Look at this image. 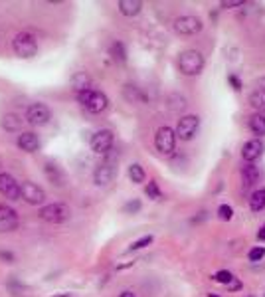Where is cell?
<instances>
[{"instance_id": "cell-1", "label": "cell", "mask_w": 265, "mask_h": 297, "mask_svg": "<svg viewBox=\"0 0 265 297\" xmlns=\"http://www.w3.org/2000/svg\"><path fill=\"white\" fill-rule=\"evenodd\" d=\"M75 97H77V103L91 115H99V113L107 111V107H109V97L99 89H83V91L75 93Z\"/></svg>"}, {"instance_id": "cell-2", "label": "cell", "mask_w": 265, "mask_h": 297, "mask_svg": "<svg viewBox=\"0 0 265 297\" xmlns=\"http://www.w3.org/2000/svg\"><path fill=\"white\" fill-rule=\"evenodd\" d=\"M178 70H180V74L186 75V77L198 75L204 70V56H202V52L194 50V48H188V50L180 52V56H178Z\"/></svg>"}, {"instance_id": "cell-3", "label": "cell", "mask_w": 265, "mask_h": 297, "mask_svg": "<svg viewBox=\"0 0 265 297\" xmlns=\"http://www.w3.org/2000/svg\"><path fill=\"white\" fill-rule=\"evenodd\" d=\"M12 50H14V54L18 58L22 59L34 58L38 54V40H36V36L32 32H28V30L18 32L14 36V40H12Z\"/></svg>"}, {"instance_id": "cell-4", "label": "cell", "mask_w": 265, "mask_h": 297, "mask_svg": "<svg viewBox=\"0 0 265 297\" xmlns=\"http://www.w3.org/2000/svg\"><path fill=\"white\" fill-rule=\"evenodd\" d=\"M40 220L48 224H63L72 218V208L63 202H52V204H44L38 210Z\"/></svg>"}, {"instance_id": "cell-5", "label": "cell", "mask_w": 265, "mask_h": 297, "mask_svg": "<svg viewBox=\"0 0 265 297\" xmlns=\"http://www.w3.org/2000/svg\"><path fill=\"white\" fill-rule=\"evenodd\" d=\"M117 168H119L117 157L107 153V157H105L103 161L95 166V171H93V182H95L97 186H107V184H111L113 178L117 177Z\"/></svg>"}, {"instance_id": "cell-6", "label": "cell", "mask_w": 265, "mask_h": 297, "mask_svg": "<svg viewBox=\"0 0 265 297\" xmlns=\"http://www.w3.org/2000/svg\"><path fill=\"white\" fill-rule=\"evenodd\" d=\"M174 147H176V135H174V129H170V127H161L157 133H154V148L164 155V157H168V155H172L174 153Z\"/></svg>"}, {"instance_id": "cell-7", "label": "cell", "mask_w": 265, "mask_h": 297, "mask_svg": "<svg viewBox=\"0 0 265 297\" xmlns=\"http://www.w3.org/2000/svg\"><path fill=\"white\" fill-rule=\"evenodd\" d=\"M172 26H174V32H176L178 36H194V34L202 32L204 22L194 14H182L174 20Z\"/></svg>"}, {"instance_id": "cell-8", "label": "cell", "mask_w": 265, "mask_h": 297, "mask_svg": "<svg viewBox=\"0 0 265 297\" xmlns=\"http://www.w3.org/2000/svg\"><path fill=\"white\" fill-rule=\"evenodd\" d=\"M200 131V117L198 115H184V117L178 119L176 125V139L180 141H192Z\"/></svg>"}, {"instance_id": "cell-9", "label": "cell", "mask_w": 265, "mask_h": 297, "mask_svg": "<svg viewBox=\"0 0 265 297\" xmlns=\"http://www.w3.org/2000/svg\"><path fill=\"white\" fill-rule=\"evenodd\" d=\"M115 143V135L111 129H99L97 133H93L91 141H89V147L95 155H107Z\"/></svg>"}, {"instance_id": "cell-10", "label": "cell", "mask_w": 265, "mask_h": 297, "mask_svg": "<svg viewBox=\"0 0 265 297\" xmlns=\"http://www.w3.org/2000/svg\"><path fill=\"white\" fill-rule=\"evenodd\" d=\"M20 196L32 204V206H42L46 202V193L42 186H38L36 182H32V180H26V182H22L20 184Z\"/></svg>"}, {"instance_id": "cell-11", "label": "cell", "mask_w": 265, "mask_h": 297, "mask_svg": "<svg viewBox=\"0 0 265 297\" xmlns=\"http://www.w3.org/2000/svg\"><path fill=\"white\" fill-rule=\"evenodd\" d=\"M52 119V111L46 103H32L26 109V121L34 127H44Z\"/></svg>"}, {"instance_id": "cell-12", "label": "cell", "mask_w": 265, "mask_h": 297, "mask_svg": "<svg viewBox=\"0 0 265 297\" xmlns=\"http://www.w3.org/2000/svg\"><path fill=\"white\" fill-rule=\"evenodd\" d=\"M0 194L8 200H20V182L8 173H0Z\"/></svg>"}, {"instance_id": "cell-13", "label": "cell", "mask_w": 265, "mask_h": 297, "mask_svg": "<svg viewBox=\"0 0 265 297\" xmlns=\"http://www.w3.org/2000/svg\"><path fill=\"white\" fill-rule=\"evenodd\" d=\"M265 151V143L261 139H250L248 143H244V147H241V159L246 161V163H255L261 155H263Z\"/></svg>"}, {"instance_id": "cell-14", "label": "cell", "mask_w": 265, "mask_h": 297, "mask_svg": "<svg viewBox=\"0 0 265 297\" xmlns=\"http://www.w3.org/2000/svg\"><path fill=\"white\" fill-rule=\"evenodd\" d=\"M18 228V214L8 204H0V234L14 232Z\"/></svg>"}, {"instance_id": "cell-15", "label": "cell", "mask_w": 265, "mask_h": 297, "mask_svg": "<svg viewBox=\"0 0 265 297\" xmlns=\"http://www.w3.org/2000/svg\"><path fill=\"white\" fill-rule=\"evenodd\" d=\"M40 145H42L40 137L34 131H24L18 137V147L22 148L24 153H36V151H40Z\"/></svg>"}, {"instance_id": "cell-16", "label": "cell", "mask_w": 265, "mask_h": 297, "mask_svg": "<svg viewBox=\"0 0 265 297\" xmlns=\"http://www.w3.org/2000/svg\"><path fill=\"white\" fill-rule=\"evenodd\" d=\"M44 175L48 177V180L54 184V186H63L65 184V175L61 173V168H59L56 163H46L44 164Z\"/></svg>"}, {"instance_id": "cell-17", "label": "cell", "mask_w": 265, "mask_h": 297, "mask_svg": "<svg viewBox=\"0 0 265 297\" xmlns=\"http://www.w3.org/2000/svg\"><path fill=\"white\" fill-rule=\"evenodd\" d=\"M257 180H259V168L255 164L248 163L246 166H241V184H244V188H251Z\"/></svg>"}, {"instance_id": "cell-18", "label": "cell", "mask_w": 265, "mask_h": 297, "mask_svg": "<svg viewBox=\"0 0 265 297\" xmlns=\"http://www.w3.org/2000/svg\"><path fill=\"white\" fill-rule=\"evenodd\" d=\"M117 8L123 16L132 18V16H137L141 10H143V2H141V0H119Z\"/></svg>"}, {"instance_id": "cell-19", "label": "cell", "mask_w": 265, "mask_h": 297, "mask_svg": "<svg viewBox=\"0 0 265 297\" xmlns=\"http://www.w3.org/2000/svg\"><path fill=\"white\" fill-rule=\"evenodd\" d=\"M0 125H2V129L4 131H8V133H16V131H20L22 129V119L18 113H6L2 121H0Z\"/></svg>"}, {"instance_id": "cell-20", "label": "cell", "mask_w": 265, "mask_h": 297, "mask_svg": "<svg viewBox=\"0 0 265 297\" xmlns=\"http://www.w3.org/2000/svg\"><path fill=\"white\" fill-rule=\"evenodd\" d=\"M250 105L257 111V113H265V89H255L250 93Z\"/></svg>"}, {"instance_id": "cell-21", "label": "cell", "mask_w": 265, "mask_h": 297, "mask_svg": "<svg viewBox=\"0 0 265 297\" xmlns=\"http://www.w3.org/2000/svg\"><path fill=\"white\" fill-rule=\"evenodd\" d=\"M109 54H111V58L115 59V61H119V63H125V61H127V48H125L123 42H119V40H115L113 44L109 46Z\"/></svg>"}, {"instance_id": "cell-22", "label": "cell", "mask_w": 265, "mask_h": 297, "mask_svg": "<svg viewBox=\"0 0 265 297\" xmlns=\"http://www.w3.org/2000/svg\"><path fill=\"white\" fill-rule=\"evenodd\" d=\"M72 88H74L75 93H79V91H83V89H89L91 88L89 75L85 74V72H77V74L72 77Z\"/></svg>"}, {"instance_id": "cell-23", "label": "cell", "mask_w": 265, "mask_h": 297, "mask_svg": "<svg viewBox=\"0 0 265 297\" xmlns=\"http://www.w3.org/2000/svg\"><path fill=\"white\" fill-rule=\"evenodd\" d=\"M250 131L253 135H257V139H259V137H263L265 135V115H261V113H255V115L250 119Z\"/></svg>"}, {"instance_id": "cell-24", "label": "cell", "mask_w": 265, "mask_h": 297, "mask_svg": "<svg viewBox=\"0 0 265 297\" xmlns=\"http://www.w3.org/2000/svg\"><path fill=\"white\" fill-rule=\"evenodd\" d=\"M250 208L253 212H261L265 208V188H259L250 196Z\"/></svg>"}, {"instance_id": "cell-25", "label": "cell", "mask_w": 265, "mask_h": 297, "mask_svg": "<svg viewBox=\"0 0 265 297\" xmlns=\"http://www.w3.org/2000/svg\"><path fill=\"white\" fill-rule=\"evenodd\" d=\"M129 178H131V182H135V184H141V182L147 180V173H145V168L139 163H132L129 166Z\"/></svg>"}, {"instance_id": "cell-26", "label": "cell", "mask_w": 265, "mask_h": 297, "mask_svg": "<svg viewBox=\"0 0 265 297\" xmlns=\"http://www.w3.org/2000/svg\"><path fill=\"white\" fill-rule=\"evenodd\" d=\"M152 240H154V238L150 236V234L139 238V240H135L131 246H129V250H127V252H137V250H143V248H147V246L152 244Z\"/></svg>"}, {"instance_id": "cell-27", "label": "cell", "mask_w": 265, "mask_h": 297, "mask_svg": "<svg viewBox=\"0 0 265 297\" xmlns=\"http://www.w3.org/2000/svg\"><path fill=\"white\" fill-rule=\"evenodd\" d=\"M212 278H214V282L222 283V285H230V283L234 282V273H232V271H228V269H220V271H218V273H214Z\"/></svg>"}, {"instance_id": "cell-28", "label": "cell", "mask_w": 265, "mask_h": 297, "mask_svg": "<svg viewBox=\"0 0 265 297\" xmlns=\"http://www.w3.org/2000/svg\"><path fill=\"white\" fill-rule=\"evenodd\" d=\"M145 193H147L148 198H152V200H161L162 198V193L161 188H159V184L154 182V180H150L147 184V188H145Z\"/></svg>"}, {"instance_id": "cell-29", "label": "cell", "mask_w": 265, "mask_h": 297, "mask_svg": "<svg viewBox=\"0 0 265 297\" xmlns=\"http://www.w3.org/2000/svg\"><path fill=\"white\" fill-rule=\"evenodd\" d=\"M123 93H125V97H127L129 101H139V99H141V91H139L137 86H125Z\"/></svg>"}, {"instance_id": "cell-30", "label": "cell", "mask_w": 265, "mask_h": 297, "mask_svg": "<svg viewBox=\"0 0 265 297\" xmlns=\"http://www.w3.org/2000/svg\"><path fill=\"white\" fill-rule=\"evenodd\" d=\"M248 258H250V262H259V260H263L265 246H255V248H251L250 253H248Z\"/></svg>"}, {"instance_id": "cell-31", "label": "cell", "mask_w": 265, "mask_h": 297, "mask_svg": "<svg viewBox=\"0 0 265 297\" xmlns=\"http://www.w3.org/2000/svg\"><path fill=\"white\" fill-rule=\"evenodd\" d=\"M139 210H141V200H137V198L129 200V202L123 206V212H125V214H137Z\"/></svg>"}, {"instance_id": "cell-32", "label": "cell", "mask_w": 265, "mask_h": 297, "mask_svg": "<svg viewBox=\"0 0 265 297\" xmlns=\"http://www.w3.org/2000/svg\"><path fill=\"white\" fill-rule=\"evenodd\" d=\"M218 216H220V220H232L234 218V208L228 206V204H222L218 208Z\"/></svg>"}, {"instance_id": "cell-33", "label": "cell", "mask_w": 265, "mask_h": 297, "mask_svg": "<svg viewBox=\"0 0 265 297\" xmlns=\"http://www.w3.org/2000/svg\"><path fill=\"white\" fill-rule=\"evenodd\" d=\"M0 260H2L4 264H14L16 256L12 252H8V250H0Z\"/></svg>"}, {"instance_id": "cell-34", "label": "cell", "mask_w": 265, "mask_h": 297, "mask_svg": "<svg viewBox=\"0 0 265 297\" xmlns=\"http://www.w3.org/2000/svg\"><path fill=\"white\" fill-rule=\"evenodd\" d=\"M244 6V0H230V2H222V8H237Z\"/></svg>"}, {"instance_id": "cell-35", "label": "cell", "mask_w": 265, "mask_h": 297, "mask_svg": "<svg viewBox=\"0 0 265 297\" xmlns=\"http://www.w3.org/2000/svg\"><path fill=\"white\" fill-rule=\"evenodd\" d=\"M228 81H230V83H232V86H234V89H236V91H239V89H241V81H239V79H237V75H228Z\"/></svg>"}, {"instance_id": "cell-36", "label": "cell", "mask_w": 265, "mask_h": 297, "mask_svg": "<svg viewBox=\"0 0 265 297\" xmlns=\"http://www.w3.org/2000/svg\"><path fill=\"white\" fill-rule=\"evenodd\" d=\"M226 287H228V291H237V289H241V282L237 278H234V282L230 283V285H226Z\"/></svg>"}, {"instance_id": "cell-37", "label": "cell", "mask_w": 265, "mask_h": 297, "mask_svg": "<svg viewBox=\"0 0 265 297\" xmlns=\"http://www.w3.org/2000/svg\"><path fill=\"white\" fill-rule=\"evenodd\" d=\"M119 297H135V293H132V291H129V289H127V291H121V295Z\"/></svg>"}, {"instance_id": "cell-38", "label": "cell", "mask_w": 265, "mask_h": 297, "mask_svg": "<svg viewBox=\"0 0 265 297\" xmlns=\"http://www.w3.org/2000/svg\"><path fill=\"white\" fill-rule=\"evenodd\" d=\"M257 238H259V240H265V230H261V232L257 234Z\"/></svg>"}, {"instance_id": "cell-39", "label": "cell", "mask_w": 265, "mask_h": 297, "mask_svg": "<svg viewBox=\"0 0 265 297\" xmlns=\"http://www.w3.org/2000/svg\"><path fill=\"white\" fill-rule=\"evenodd\" d=\"M208 297H218V295H214V293H210V295H208Z\"/></svg>"}, {"instance_id": "cell-40", "label": "cell", "mask_w": 265, "mask_h": 297, "mask_svg": "<svg viewBox=\"0 0 265 297\" xmlns=\"http://www.w3.org/2000/svg\"><path fill=\"white\" fill-rule=\"evenodd\" d=\"M248 297H253V295H248Z\"/></svg>"}, {"instance_id": "cell-41", "label": "cell", "mask_w": 265, "mask_h": 297, "mask_svg": "<svg viewBox=\"0 0 265 297\" xmlns=\"http://www.w3.org/2000/svg\"><path fill=\"white\" fill-rule=\"evenodd\" d=\"M0 166H2V164H0Z\"/></svg>"}]
</instances>
